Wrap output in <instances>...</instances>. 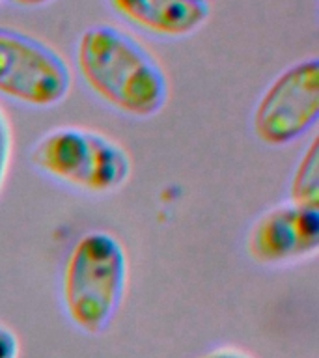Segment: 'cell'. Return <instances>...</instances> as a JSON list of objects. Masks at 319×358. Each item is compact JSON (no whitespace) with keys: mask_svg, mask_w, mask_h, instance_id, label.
<instances>
[{"mask_svg":"<svg viewBox=\"0 0 319 358\" xmlns=\"http://www.w3.org/2000/svg\"><path fill=\"white\" fill-rule=\"evenodd\" d=\"M75 62L86 88L122 116L151 120L166 106V73L155 56L122 28H86L77 41Z\"/></svg>","mask_w":319,"mask_h":358,"instance_id":"1","label":"cell"},{"mask_svg":"<svg viewBox=\"0 0 319 358\" xmlns=\"http://www.w3.org/2000/svg\"><path fill=\"white\" fill-rule=\"evenodd\" d=\"M127 250L116 235L90 229L75 241L60 280L64 313L84 334L105 332L127 293Z\"/></svg>","mask_w":319,"mask_h":358,"instance_id":"2","label":"cell"},{"mask_svg":"<svg viewBox=\"0 0 319 358\" xmlns=\"http://www.w3.org/2000/svg\"><path fill=\"white\" fill-rule=\"evenodd\" d=\"M45 178L90 196H108L127 185L133 161L111 136L77 125L45 131L28 153Z\"/></svg>","mask_w":319,"mask_h":358,"instance_id":"3","label":"cell"},{"mask_svg":"<svg viewBox=\"0 0 319 358\" xmlns=\"http://www.w3.org/2000/svg\"><path fill=\"white\" fill-rule=\"evenodd\" d=\"M73 88L64 56L41 39L0 28V95L17 105L47 110L62 105Z\"/></svg>","mask_w":319,"mask_h":358,"instance_id":"4","label":"cell"},{"mask_svg":"<svg viewBox=\"0 0 319 358\" xmlns=\"http://www.w3.org/2000/svg\"><path fill=\"white\" fill-rule=\"evenodd\" d=\"M319 120V62L285 67L260 95L252 110V133L263 145L285 148L313 131Z\"/></svg>","mask_w":319,"mask_h":358,"instance_id":"5","label":"cell"},{"mask_svg":"<svg viewBox=\"0 0 319 358\" xmlns=\"http://www.w3.org/2000/svg\"><path fill=\"white\" fill-rule=\"evenodd\" d=\"M252 262L263 267H288L306 262L319 250V207L282 201L269 207L246 231Z\"/></svg>","mask_w":319,"mask_h":358,"instance_id":"6","label":"cell"},{"mask_svg":"<svg viewBox=\"0 0 319 358\" xmlns=\"http://www.w3.org/2000/svg\"><path fill=\"white\" fill-rule=\"evenodd\" d=\"M127 22L159 38H185L204 27L209 6L204 0H111Z\"/></svg>","mask_w":319,"mask_h":358,"instance_id":"7","label":"cell"},{"mask_svg":"<svg viewBox=\"0 0 319 358\" xmlns=\"http://www.w3.org/2000/svg\"><path fill=\"white\" fill-rule=\"evenodd\" d=\"M290 201L299 206L319 207V144L316 136L291 173Z\"/></svg>","mask_w":319,"mask_h":358,"instance_id":"8","label":"cell"},{"mask_svg":"<svg viewBox=\"0 0 319 358\" xmlns=\"http://www.w3.org/2000/svg\"><path fill=\"white\" fill-rule=\"evenodd\" d=\"M11 150H13V138H11L10 120L0 106V192L4 189L8 170H10Z\"/></svg>","mask_w":319,"mask_h":358,"instance_id":"9","label":"cell"},{"mask_svg":"<svg viewBox=\"0 0 319 358\" xmlns=\"http://www.w3.org/2000/svg\"><path fill=\"white\" fill-rule=\"evenodd\" d=\"M21 343L10 327L0 324V358H19Z\"/></svg>","mask_w":319,"mask_h":358,"instance_id":"10","label":"cell"},{"mask_svg":"<svg viewBox=\"0 0 319 358\" xmlns=\"http://www.w3.org/2000/svg\"><path fill=\"white\" fill-rule=\"evenodd\" d=\"M200 358H252V357H248V355L243 351L232 349V347H220V349H215V351L206 352V355Z\"/></svg>","mask_w":319,"mask_h":358,"instance_id":"11","label":"cell"},{"mask_svg":"<svg viewBox=\"0 0 319 358\" xmlns=\"http://www.w3.org/2000/svg\"><path fill=\"white\" fill-rule=\"evenodd\" d=\"M17 6H24V8H36V6L49 4L52 0H13Z\"/></svg>","mask_w":319,"mask_h":358,"instance_id":"12","label":"cell"},{"mask_svg":"<svg viewBox=\"0 0 319 358\" xmlns=\"http://www.w3.org/2000/svg\"><path fill=\"white\" fill-rule=\"evenodd\" d=\"M204 2H207V0H204Z\"/></svg>","mask_w":319,"mask_h":358,"instance_id":"13","label":"cell"}]
</instances>
